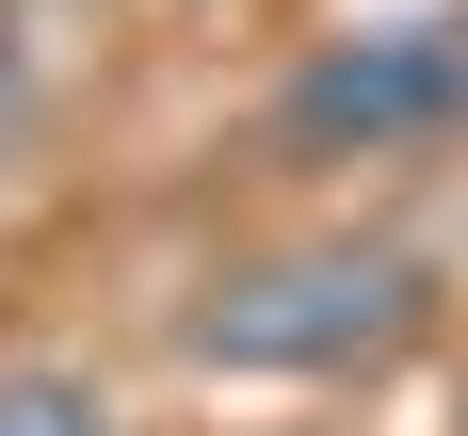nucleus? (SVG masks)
<instances>
[{
    "instance_id": "nucleus-1",
    "label": "nucleus",
    "mask_w": 468,
    "mask_h": 436,
    "mask_svg": "<svg viewBox=\"0 0 468 436\" xmlns=\"http://www.w3.org/2000/svg\"><path fill=\"white\" fill-rule=\"evenodd\" d=\"M436 339V259L404 227H275L210 259L178 307V356L227 388H372Z\"/></svg>"
},
{
    "instance_id": "nucleus-2",
    "label": "nucleus",
    "mask_w": 468,
    "mask_h": 436,
    "mask_svg": "<svg viewBox=\"0 0 468 436\" xmlns=\"http://www.w3.org/2000/svg\"><path fill=\"white\" fill-rule=\"evenodd\" d=\"M275 145L291 162H420V145H468V0H420V16H356L275 81Z\"/></svg>"
},
{
    "instance_id": "nucleus-3",
    "label": "nucleus",
    "mask_w": 468,
    "mask_h": 436,
    "mask_svg": "<svg viewBox=\"0 0 468 436\" xmlns=\"http://www.w3.org/2000/svg\"><path fill=\"white\" fill-rule=\"evenodd\" d=\"M0 436H130L81 356H0Z\"/></svg>"
},
{
    "instance_id": "nucleus-4",
    "label": "nucleus",
    "mask_w": 468,
    "mask_h": 436,
    "mask_svg": "<svg viewBox=\"0 0 468 436\" xmlns=\"http://www.w3.org/2000/svg\"><path fill=\"white\" fill-rule=\"evenodd\" d=\"M33 130H48V65H33V33L0 16V162H16Z\"/></svg>"
},
{
    "instance_id": "nucleus-5",
    "label": "nucleus",
    "mask_w": 468,
    "mask_h": 436,
    "mask_svg": "<svg viewBox=\"0 0 468 436\" xmlns=\"http://www.w3.org/2000/svg\"><path fill=\"white\" fill-rule=\"evenodd\" d=\"M0 16H16V0H0Z\"/></svg>"
}]
</instances>
